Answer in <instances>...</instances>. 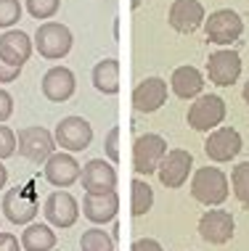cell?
Instances as JSON below:
<instances>
[{"instance_id":"obj_2","label":"cell","mask_w":249,"mask_h":251,"mask_svg":"<svg viewBox=\"0 0 249 251\" xmlns=\"http://www.w3.org/2000/svg\"><path fill=\"white\" fill-rule=\"evenodd\" d=\"M72 43H75V37H72L69 26L58 22H45L35 32V50L48 61L64 58L72 50Z\"/></svg>"},{"instance_id":"obj_13","label":"cell","mask_w":249,"mask_h":251,"mask_svg":"<svg viewBox=\"0 0 249 251\" xmlns=\"http://www.w3.org/2000/svg\"><path fill=\"white\" fill-rule=\"evenodd\" d=\"M40 90H43V96L48 98L51 103H66L77 90L75 72L66 69V66H53V69H48L43 74Z\"/></svg>"},{"instance_id":"obj_28","label":"cell","mask_w":249,"mask_h":251,"mask_svg":"<svg viewBox=\"0 0 249 251\" xmlns=\"http://www.w3.org/2000/svg\"><path fill=\"white\" fill-rule=\"evenodd\" d=\"M22 19V3L19 0H0V26L8 29Z\"/></svg>"},{"instance_id":"obj_1","label":"cell","mask_w":249,"mask_h":251,"mask_svg":"<svg viewBox=\"0 0 249 251\" xmlns=\"http://www.w3.org/2000/svg\"><path fill=\"white\" fill-rule=\"evenodd\" d=\"M191 196L204 206H220L228 199V177L220 167H201L194 172Z\"/></svg>"},{"instance_id":"obj_24","label":"cell","mask_w":249,"mask_h":251,"mask_svg":"<svg viewBox=\"0 0 249 251\" xmlns=\"http://www.w3.org/2000/svg\"><path fill=\"white\" fill-rule=\"evenodd\" d=\"M154 206V191L146 180H133L130 182V212L133 217L149 214Z\"/></svg>"},{"instance_id":"obj_3","label":"cell","mask_w":249,"mask_h":251,"mask_svg":"<svg viewBox=\"0 0 249 251\" xmlns=\"http://www.w3.org/2000/svg\"><path fill=\"white\" fill-rule=\"evenodd\" d=\"M167 156V140L157 132H146L138 135L133 143V169L138 175H154L162 164V159Z\"/></svg>"},{"instance_id":"obj_32","label":"cell","mask_w":249,"mask_h":251,"mask_svg":"<svg viewBox=\"0 0 249 251\" xmlns=\"http://www.w3.org/2000/svg\"><path fill=\"white\" fill-rule=\"evenodd\" d=\"M0 251H22V243L13 233H0Z\"/></svg>"},{"instance_id":"obj_15","label":"cell","mask_w":249,"mask_h":251,"mask_svg":"<svg viewBox=\"0 0 249 251\" xmlns=\"http://www.w3.org/2000/svg\"><path fill=\"white\" fill-rule=\"evenodd\" d=\"M241 74V56L236 50H218L207 58V77L218 87H231Z\"/></svg>"},{"instance_id":"obj_5","label":"cell","mask_w":249,"mask_h":251,"mask_svg":"<svg viewBox=\"0 0 249 251\" xmlns=\"http://www.w3.org/2000/svg\"><path fill=\"white\" fill-rule=\"evenodd\" d=\"M225 122V100L220 96H199L188 108V127L196 132H210Z\"/></svg>"},{"instance_id":"obj_30","label":"cell","mask_w":249,"mask_h":251,"mask_svg":"<svg viewBox=\"0 0 249 251\" xmlns=\"http://www.w3.org/2000/svg\"><path fill=\"white\" fill-rule=\"evenodd\" d=\"M106 156H109V161H119V127H111L109 132H106Z\"/></svg>"},{"instance_id":"obj_34","label":"cell","mask_w":249,"mask_h":251,"mask_svg":"<svg viewBox=\"0 0 249 251\" xmlns=\"http://www.w3.org/2000/svg\"><path fill=\"white\" fill-rule=\"evenodd\" d=\"M19 74H22V69H13V66H8V64H3V61H0V85L19 79Z\"/></svg>"},{"instance_id":"obj_4","label":"cell","mask_w":249,"mask_h":251,"mask_svg":"<svg viewBox=\"0 0 249 251\" xmlns=\"http://www.w3.org/2000/svg\"><path fill=\"white\" fill-rule=\"evenodd\" d=\"M16 148L32 164H45L56 153V138L45 127H24L16 135Z\"/></svg>"},{"instance_id":"obj_10","label":"cell","mask_w":249,"mask_h":251,"mask_svg":"<svg viewBox=\"0 0 249 251\" xmlns=\"http://www.w3.org/2000/svg\"><path fill=\"white\" fill-rule=\"evenodd\" d=\"M43 175H45V180H48L51 185H56L58 191H66L69 185H75V182L80 180L83 167L77 164V159L72 153L58 151L43 164Z\"/></svg>"},{"instance_id":"obj_22","label":"cell","mask_w":249,"mask_h":251,"mask_svg":"<svg viewBox=\"0 0 249 251\" xmlns=\"http://www.w3.org/2000/svg\"><path fill=\"white\" fill-rule=\"evenodd\" d=\"M93 87L104 96H114L119 90V61L117 58H104L93 66Z\"/></svg>"},{"instance_id":"obj_11","label":"cell","mask_w":249,"mask_h":251,"mask_svg":"<svg viewBox=\"0 0 249 251\" xmlns=\"http://www.w3.org/2000/svg\"><path fill=\"white\" fill-rule=\"evenodd\" d=\"M236 225H233V217L225 209H210V212L201 214L199 220V235L201 241L212 243V246H223L233 238Z\"/></svg>"},{"instance_id":"obj_12","label":"cell","mask_w":249,"mask_h":251,"mask_svg":"<svg viewBox=\"0 0 249 251\" xmlns=\"http://www.w3.org/2000/svg\"><path fill=\"white\" fill-rule=\"evenodd\" d=\"M83 188L85 193H93V196H104V193H114L117 191V172L109 161L104 159H90L87 164L83 167Z\"/></svg>"},{"instance_id":"obj_14","label":"cell","mask_w":249,"mask_h":251,"mask_svg":"<svg viewBox=\"0 0 249 251\" xmlns=\"http://www.w3.org/2000/svg\"><path fill=\"white\" fill-rule=\"evenodd\" d=\"M241 135L233 127H218L210 138L204 140V153L210 156L215 164H225V161L236 159L241 151Z\"/></svg>"},{"instance_id":"obj_6","label":"cell","mask_w":249,"mask_h":251,"mask_svg":"<svg viewBox=\"0 0 249 251\" xmlns=\"http://www.w3.org/2000/svg\"><path fill=\"white\" fill-rule=\"evenodd\" d=\"M53 138H56V146H61V151L77 153L93 143V127L83 117H66L56 125Z\"/></svg>"},{"instance_id":"obj_33","label":"cell","mask_w":249,"mask_h":251,"mask_svg":"<svg viewBox=\"0 0 249 251\" xmlns=\"http://www.w3.org/2000/svg\"><path fill=\"white\" fill-rule=\"evenodd\" d=\"M130 251H165V249L159 246V241H154V238H138L136 243H133Z\"/></svg>"},{"instance_id":"obj_20","label":"cell","mask_w":249,"mask_h":251,"mask_svg":"<svg viewBox=\"0 0 249 251\" xmlns=\"http://www.w3.org/2000/svg\"><path fill=\"white\" fill-rule=\"evenodd\" d=\"M119 212V196L117 191L114 193H104V196H93V193H85L83 199V214L87 217V222L93 225H106L111 222Z\"/></svg>"},{"instance_id":"obj_17","label":"cell","mask_w":249,"mask_h":251,"mask_svg":"<svg viewBox=\"0 0 249 251\" xmlns=\"http://www.w3.org/2000/svg\"><path fill=\"white\" fill-rule=\"evenodd\" d=\"M32 48L35 43L22 29H8L5 35H0V61L13 69H24V64L32 56Z\"/></svg>"},{"instance_id":"obj_7","label":"cell","mask_w":249,"mask_h":251,"mask_svg":"<svg viewBox=\"0 0 249 251\" xmlns=\"http://www.w3.org/2000/svg\"><path fill=\"white\" fill-rule=\"evenodd\" d=\"M241 32H244V22L231 8H220L210 13V19L204 22V35L215 45H231L233 40L241 37Z\"/></svg>"},{"instance_id":"obj_31","label":"cell","mask_w":249,"mask_h":251,"mask_svg":"<svg viewBox=\"0 0 249 251\" xmlns=\"http://www.w3.org/2000/svg\"><path fill=\"white\" fill-rule=\"evenodd\" d=\"M11 114H13V98H11V93L8 90H0V125H3V122H8Z\"/></svg>"},{"instance_id":"obj_37","label":"cell","mask_w":249,"mask_h":251,"mask_svg":"<svg viewBox=\"0 0 249 251\" xmlns=\"http://www.w3.org/2000/svg\"><path fill=\"white\" fill-rule=\"evenodd\" d=\"M140 3H143V0H130V5H133V11H138V8H140Z\"/></svg>"},{"instance_id":"obj_35","label":"cell","mask_w":249,"mask_h":251,"mask_svg":"<svg viewBox=\"0 0 249 251\" xmlns=\"http://www.w3.org/2000/svg\"><path fill=\"white\" fill-rule=\"evenodd\" d=\"M5 182H8V169H5L3 164H0V191L5 188Z\"/></svg>"},{"instance_id":"obj_36","label":"cell","mask_w":249,"mask_h":251,"mask_svg":"<svg viewBox=\"0 0 249 251\" xmlns=\"http://www.w3.org/2000/svg\"><path fill=\"white\" fill-rule=\"evenodd\" d=\"M241 98H244V103L249 106V82L244 85V90H241Z\"/></svg>"},{"instance_id":"obj_19","label":"cell","mask_w":249,"mask_h":251,"mask_svg":"<svg viewBox=\"0 0 249 251\" xmlns=\"http://www.w3.org/2000/svg\"><path fill=\"white\" fill-rule=\"evenodd\" d=\"M167 100V82L162 77H149L136 85L133 90V106L143 114H154L165 106Z\"/></svg>"},{"instance_id":"obj_29","label":"cell","mask_w":249,"mask_h":251,"mask_svg":"<svg viewBox=\"0 0 249 251\" xmlns=\"http://www.w3.org/2000/svg\"><path fill=\"white\" fill-rule=\"evenodd\" d=\"M16 153V132L11 127L0 125V159H8Z\"/></svg>"},{"instance_id":"obj_27","label":"cell","mask_w":249,"mask_h":251,"mask_svg":"<svg viewBox=\"0 0 249 251\" xmlns=\"http://www.w3.org/2000/svg\"><path fill=\"white\" fill-rule=\"evenodd\" d=\"M58 8H61V0H27V11H29L32 19H51L56 16Z\"/></svg>"},{"instance_id":"obj_23","label":"cell","mask_w":249,"mask_h":251,"mask_svg":"<svg viewBox=\"0 0 249 251\" xmlns=\"http://www.w3.org/2000/svg\"><path fill=\"white\" fill-rule=\"evenodd\" d=\"M56 249V233L43 225V222H32L22 233V251H53Z\"/></svg>"},{"instance_id":"obj_18","label":"cell","mask_w":249,"mask_h":251,"mask_svg":"<svg viewBox=\"0 0 249 251\" xmlns=\"http://www.w3.org/2000/svg\"><path fill=\"white\" fill-rule=\"evenodd\" d=\"M167 22L175 32L180 35H191L204 24V5L199 0H175L167 11Z\"/></svg>"},{"instance_id":"obj_9","label":"cell","mask_w":249,"mask_h":251,"mask_svg":"<svg viewBox=\"0 0 249 251\" xmlns=\"http://www.w3.org/2000/svg\"><path fill=\"white\" fill-rule=\"evenodd\" d=\"M43 212H45V220H48L53 227L66 230V227H75L77 225V220H80V203H77V199L72 193L53 191L48 199H45Z\"/></svg>"},{"instance_id":"obj_26","label":"cell","mask_w":249,"mask_h":251,"mask_svg":"<svg viewBox=\"0 0 249 251\" xmlns=\"http://www.w3.org/2000/svg\"><path fill=\"white\" fill-rule=\"evenodd\" d=\"M231 185H233V196L241 201V206L249 209V161H241V164L233 167Z\"/></svg>"},{"instance_id":"obj_25","label":"cell","mask_w":249,"mask_h":251,"mask_svg":"<svg viewBox=\"0 0 249 251\" xmlns=\"http://www.w3.org/2000/svg\"><path fill=\"white\" fill-rule=\"evenodd\" d=\"M80 249L83 251H114V238L106 230L90 227V230H85L83 238H80Z\"/></svg>"},{"instance_id":"obj_16","label":"cell","mask_w":249,"mask_h":251,"mask_svg":"<svg viewBox=\"0 0 249 251\" xmlns=\"http://www.w3.org/2000/svg\"><path fill=\"white\" fill-rule=\"evenodd\" d=\"M191 169H194V156L183 151V148H172V151H167L157 172L165 188H180L188 180Z\"/></svg>"},{"instance_id":"obj_8","label":"cell","mask_w":249,"mask_h":251,"mask_svg":"<svg viewBox=\"0 0 249 251\" xmlns=\"http://www.w3.org/2000/svg\"><path fill=\"white\" fill-rule=\"evenodd\" d=\"M0 209H3V214L13 225H32V220L40 212L37 199L32 196V188H11V191H5Z\"/></svg>"},{"instance_id":"obj_21","label":"cell","mask_w":249,"mask_h":251,"mask_svg":"<svg viewBox=\"0 0 249 251\" xmlns=\"http://www.w3.org/2000/svg\"><path fill=\"white\" fill-rule=\"evenodd\" d=\"M170 85H172V93L178 98L191 100L204 90V77H201V72L196 66H178L170 77Z\"/></svg>"}]
</instances>
